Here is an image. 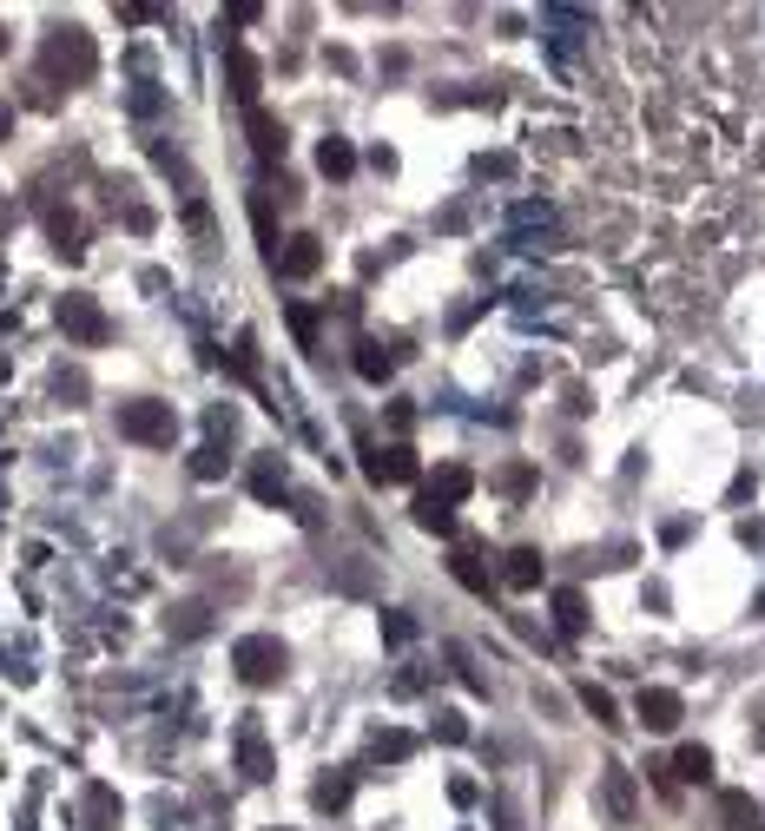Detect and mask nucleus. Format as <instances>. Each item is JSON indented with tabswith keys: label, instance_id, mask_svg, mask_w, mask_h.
<instances>
[{
	"label": "nucleus",
	"instance_id": "6ab92c4d",
	"mask_svg": "<svg viewBox=\"0 0 765 831\" xmlns=\"http://www.w3.org/2000/svg\"><path fill=\"white\" fill-rule=\"evenodd\" d=\"M416 528H429V535H456V509H442V502L416 495Z\"/></svg>",
	"mask_w": 765,
	"mask_h": 831
},
{
	"label": "nucleus",
	"instance_id": "b1692460",
	"mask_svg": "<svg viewBox=\"0 0 765 831\" xmlns=\"http://www.w3.org/2000/svg\"><path fill=\"white\" fill-rule=\"evenodd\" d=\"M456 581H462V588H476V594H489V575L476 568V555H456Z\"/></svg>",
	"mask_w": 765,
	"mask_h": 831
},
{
	"label": "nucleus",
	"instance_id": "20e7f679",
	"mask_svg": "<svg viewBox=\"0 0 765 831\" xmlns=\"http://www.w3.org/2000/svg\"><path fill=\"white\" fill-rule=\"evenodd\" d=\"M59 330L73 337V343H106L112 337V324H106V310L86 297V291H73V297H59Z\"/></svg>",
	"mask_w": 765,
	"mask_h": 831
},
{
	"label": "nucleus",
	"instance_id": "c85d7f7f",
	"mask_svg": "<svg viewBox=\"0 0 765 831\" xmlns=\"http://www.w3.org/2000/svg\"><path fill=\"white\" fill-rule=\"evenodd\" d=\"M436 733H442V740H449V746H462V740H469V726H462V720H456V713H442V726H436Z\"/></svg>",
	"mask_w": 765,
	"mask_h": 831
},
{
	"label": "nucleus",
	"instance_id": "c756f323",
	"mask_svg": "<svg viewBox=\"0 0 765 831\" xmlns=\"http://www.w3.org/2000/svg\"><path fill=\"white\" fill-rule=\"evenodd\" d=\"M0 139H13V106L0 99Z\"/></svg>",
	"mask_w": 765,
	"mask_h": 831
},
{
	"label": "nucleus",
	"instance_id": "9b49d317",
	"mask_svg": "<svg viewBox=\"0 0 765 831\" xmlns=\"http://www.w3.org/2000/svg\"><path fill=\"white\" fill-rule=\"evenodd\" d=\"M225 73H231V92L251 106V99H258V86H264V66H258L244 46H231V53H225Z\"/></svg>",
	"mask_w": 765,
	"mask_h": 831
},
{
	"label": "nucleus",
	"instance_id": "4be33fe9",
	"mask_svg": "<svg viewBox=\"0 0 765 831\" xmlns=\"http://www.w3.org/2000/svg\"><path fill=\"white\" fill-rule=\"evenodd\" d=\"M192 475H205V482H211V475H225V456H218V442H205V449L192 456Z\"/></svg>",
	"mask_w": 765,
	"mask_h": 831
},
{
	"label": "nucleus",
	"instance_id": "a878e982",
	"mask_svg": "<svg viewBox=\"0 0 765 831\" xmlns=\"http://www.w3.org/2000/svg\"><path fill=\"white\" fill-rule=\"evenodd\" d=\"M409 733H376V759H409Z\"/></svg>",
	"mask_w": 765,
	"mask_h": 831
},
{
	"label": "nucleus",
	"instance_id": "473e14b6",
	"mask_svg": "<svg viewBox=\"0 0 765 831\" xmlns=\"http://www.w3.org/2000/svg\"><path fill=\"white\" fill-rule=\"evenodd\" d=\"M753 831H765V825H753Z\"/></svg>",
	"mask_w": 765,
	"mask_h": 831
},
{
	"label": "nucleus",
	"instance_id": "4468645a",
	"mask_svg": "<svg viewBox=\"0 0 765 831\" xmlns=\"http://www.w3.org/2000/svg\"><path fill=\"white\" fill-rule=\"evenodd\" d=\"M317 172H324V178H350V172H357L350 139H324V145H317Z\"/></svg>",
	"mask_w": 765,
	"mask_h": 831
},
{
	"label": "nucleus",
	"instance_id": "2eb2a0df",
	"mask_svg": "<svg viewBox=\"0 0 765 831\" xmlns=\"http://www.w3.org/2000/svg\"><path fill=\"white\" fill-rule=\"evenodd\" d=\"M502 581H509V588H522V594H528V588H542V555H535V548H515V555H509V568H502Z\"/></svg>",
	"mask_w": 765,
	"mask_h": 831
},
{
	"label": "nucleus",
	"instance_id": "412c9836",
	"mask_svg": "<svg viewBox=\"0 0 765 831\" xmlns=\"http://www.w3.org/2000/svg\"><path fill=\"white\" fill-rule=\"evenodd\" d=\"M581 707H588L601 726H621V720H614V693H601V687H581Z\"/></svg>",
	"mask_w": 765,
	"mask_h": 831
},
{
	"label": "nucleus",
	"instance_id": "f257e3e1",
	"mask_svg": "<svg viewBox=\"0 0 765 831\" xmlns=\"http://www.w3.org/2000/svg\"><path fill=\"white\" fill-rule=\"evenodd\" d=\"M40 73H46L53 86H86V79L99 73V46H92V33H79V26L46 33V40H40Z\"/></svg>",
	"mask_w": 765,
	"mask_h": 831
},
{
	"label": "nucleus",
	"instance_id": "f3484780",
	"mask_svg": "<svg viewBox=\"0 0 765 831\" xmlns=\"http://www.w3.org/2000/svg\"><path fill=\"white\" fill-rule=\"evenodd\" d=\"M46 238L59 244V258H79L86 244H79V218L73 211H46Z\"/></svg>",
	"mask_w": 765,
	"mask_h": 831
},
{
	"label": "nucleus",
	"instance_id": "39448f33",
	"mask_svg": "<svg viewBox=\"0 0 765 831\" xmlns=\"http://www.w3.org/2000/svg\"><path fill=\"white\" fill-rule=\"evenodd\" d=\"M363 469H370V482H416L423 475V462H416L409 442H390V449L363 442Z\"/></svg>",
	"mask_w": 765,
	"mask_h": 831
},
{
	"label": "nucleus",
	"instance_id": "f03ea898",
	"mask_svg": "<svg viewBox=\"0 0 765 831\" xmlns=\"http://www.w3.org/2000/svg\"><path fill=\"white\" fill-rule=\"evenodd\" d=\"M231 667H238V680H244V687H277V680H284V667H291V654H284V641H277V634H244V641L231 647Z\"/></svg>",
	"mask_w": 765,
	"mask_h": 831
},
{
	"label": "nucleus",
	"instance_id": "423d86ee",
	"mask_svg": "<svg viewBox=\"0 0 765 831\" xmlns=\"http://www.w3.org/2000/svg\"><path fill=\"white\" fill-rule=\"evenodd\" d=\"M634 713H641L647 733H674V726L687 720V700H680L674 687H641V693H634Z\"/></svg>",
	"mask_w": 765,
	"mask_h": 831
},
{
	"label": "nucleus",
	"instance_id": "5701e85b",
	"mask_svg": "<svg viewBox=\"0 0 765 831\" xmlns=\"http://www.w3.org/2000/svg\"><path fill=\"white\" fill-rule=\"evenodd\" d=\"M251 489H258L264 502H291V489H284V475H271V469H258V475H251Z\"/></svg>",
	"mask_w": 765,
	"mask_h": 831
},
{
	"label": "nucleus",
	"instance_id": "2f4dec72",
	"mask_svg": "<svg viewBox=\"0 0 765 831\" xmlns=\"http://www.w3.org/2000/svg\"><path fill=\"white\" fill-rule=\"evenodd\" d=\"M277 831H291V825H277Z\"/></svg>",
	"mask_w": 765,
	"mask_h": 831
},
{
	"label": "nucleus",
	"instance_id": "aec40b11",
	"mask_svg": "<svg viewBox=\"0 0 765 831\" xmlns=\"http://www.w3.org/2000/svg\"><path fill=\"white\" fill-rule=\"evenodd\" d=\"M310 799H317L324 812H343V806H350V779H317V792H310Z\"/></svg>",
	"mask_w": 765,
	"mask_h": 831
},
{
	"label": "nucleus",
	"instance_id": "0eeeda50",
	"mask_svg": "<svg viewBox=\"0 0 765 831\" xmlns=\"http://www.w3.org/2000/svg\"><path fill=\"white\" fill-rule=\"evenodd\" d=\"M231 740H238V773H244V779H271V773H277V759H271V746H264V726H258V713H244Z\"/></svg>",
	"mask_w": 765,
	"mask_h": 831
},
{
	"label": "nucleus",
	"instance_id": "9d476101",
	"mask_svg": "<svg viewBox=\"0 0 765 831\" xmlns=\"http://www.w3.org/2000/svg\"><path fill=\"white\" fill-rule=\"evenodd\" d=\"M429 502H442V509H456V502H469L476 495V475L462 469V462H442L436 475H429V489H423Z\"/></svg>",
	"mask_w": 765,
	"mask_h": 831
},
{
	"label": "nucleus",
	"instance_id": "6e6552de",
	"mask_svg": "<svg viewBox=\"0 0 765 831\" xmlns=\"http://www.w3.org/2000/svg\"><path fill=\"white\" fill-rule=\"evenodd\" d=\"M271 264H277L284 277H297V284H304V277H317V271H324V244H317L310 231H297V238H284V251H277Z\"/></svg>",
	"mask_w": 765,
	"mask_h": 831
},
{
	"label": "nucleus",
	"instance_id": "7ed1b4c3",
	"mask_svg": "<svg viewBox=\"0 0 765 831\" xmlns=\"http://www.w3.org/2000/svg\"><path fill=\"white\" fill-rule=\"evenodd\" d=\"M119 436H132V442H145V449H165V442L178 436V416H172V403L139 396V403H119Z\"/></svg>",
	"mask_w": 765,
	"mask_h": 831
},
{
	"label": "nucleus",
	"instance_id": "a211bd4d",
	"mask_svg": "<svg viewBox=\"0 0 765 831\" xmlns=\"http://www.w3.org/2000/svg\"><path fill=\"white\" fill-rule=\"evenodd\" d=\"M390 370H396V363H390L383 343H357V376H363V383H390Z\"/></svg>",
	"mask_w": 765,
	"mask_h": 831
},
{
	"label": "nucleus",
	"instance_id": "ddd939ff",
	"mask_svg": "<svg viewBox=\"0 0 765 831\" xmlns=\"http://www.w3.org/2000/svg\"><path fill=\"white\" fill-rule=\"evenodd\" d=\"M555 627H561V634H588V594H581V588H561V594H555Z\"/></svg>",
	"mask_w": 765,
	"mask_h": 831
},
{
	"label": "nucleus",
	"instance_id": "cd10ccee",
	"mask_svg": "<svg viewBox=\"0 0 765 831\" xmlns=\"http://www.w3.org/2000/svg\"><path fill=\"white\" fill-rule=\"evenodd\" d=\"M291 330H297V337H304V343H317V317H310V310H304V304H297V310H291Z\"/></svg>",
	"mask_w": 765,
	"mask_h": 831
},
{
	"label": "nucleus",
	"instance_id": "dca6fc26",
	"mask_svg": "<svg viewBox=\"0 0 765 831\" xmlns=\"http://www.w3.org/2000/svg\"><path fill=\"white\" fill-rule=\"evenodd\" d=\"M674 779L707 786V779H713V753H707V746H680V753H674Z\"/></svg>",
	"mask_w": 765,
	"mask_h": 831
},
{
	"label": "nucleus",
	"instance_id": "7c9ffc66",
	"mask_svg": "<svg viewBox=\"0 0 765 831\" xmlns=\"http://www.w3.org/2000/svg\"><path fill=\"white\" fill-rule=\"evenodd\" d=\"M0 53H7V33H0Z\"/></svg>",
	"mask_w": 765,
	"mask_h": 831
},
{
	"label": "nucleus",
	"instance_id": "f8f14e48",
	"mask_svg": "<svg viewBox=\"0 0 765 831\" xmlns=\"http://www.w3.org/2000/svg\"><path fill=\"white\" fill-rule=\"evenodd\" d=\"M251 145H258V158H284V145H291V139H284V125H277L271 112H258V106H251Z\"/></svg>",
	"mask_w": 765,
	"mask_h": 831
},
{
	"label": "nucleus",
	"instance_id": "1a4fd4ad",
	"mask_svg": "<svg viewBox=\"0 0 765 831\" xmlns=\"http://www.w3.org/2000/svg\"><path fill=\"white\" fill-rule=\"evenodd\" d=\"M601 799H608V819H614V825H634L641 792H634V773H627V766H608V773H601Z\"/></svg>",
	"mask_w": 765,
	"mask_h": 831
},
{
	"label": "nucleus",
	"instance_id": "393cba45",
	"mask_svg": "<svg viewBox=\"0 0 765 831\" xmlns=\"http://www.w3.org/2000/svg\"><path fill=\"white\" fill-rule=\"evenodd\" d=\"M383 641H390V647H409V641H416V621H409V614H390V621H383Z\"/></svg>",
	"mask_w": 765,
	"mask_h": 831
},
{
	"label": "nucleus",
	"instance_id": "bb28decb",
	"mask_svg": "<svg viewBox=\"0 0 765 831\" xmlns=\"http://www.w3.org/2000/svg\"><path fill=\"white\" fill-rule=\"evenodd\" d=\"M726 819H733V825H740V831H753V825H746V819H753V806H746V792H726Z\"/></svg>",
	"mask_w": 765,
	"mask_h": 831
}]
</instances>
